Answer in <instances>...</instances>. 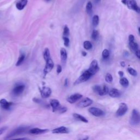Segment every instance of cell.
<instances>
[{
  "mask_svg": "<svg viewBox=\"0 0 140 140\" xmlns=\"http://www.w3.org/2000/svg\"><path fill=\"white\" fill-rule=\"evenodd\" d=\"M128 72L130 73V74L133 76H136L137 75V72L134 69H133L131 67H129L128 68Z\"/></svg>",
  "mask_w": 140,
  "mask_h": 140,
  "instance_id": "obj_33",
  "label": "cell"
},
{
  "mask_svg": "<svg viewBox=\"0 0 140 140\" xmlns=\"http://www.w3.org/2000/svg\"><path fill=\"white\" fill-rule=\"evenodd\" d=\"M86 11L89 15H91L93 13V5L91 2H88L86 6Z\"/></svg>",
  "mask_w": 140,
  "mask_h": 140,
  "instance_id": "obj_22",
  "label": "cell"
},
{
  "mask_svg": "<svg viewBox=\"0 0 140 140\" xmlns=\"http://www.w3.org/2000/svg\"><path fill=\"white\" fill-rule=\"evenodd\" d=\"M33 101H34V102H36V103H38V104H42V103H42V100H40V99H37V98H34V99H33Z\"/></svg>",
  "mask_w": 140,
  "mask_h": 140,
  "instance_id": "obj_37",
  "label": "cell"
},
{
  "mask_svg": "<svg viewBox=\"0 0 140 140\" xmlns=\"http://www.w3.org/2000/svg\"><path fill=\"white\" fill-rule=\"evenodd\" d=\"M93 101L92 99H90V98L88 97H86L82 101H80V102L77 104V106L79 108H85L90 106V105L93 103Z\"/></svg>",
  "mask_w": 140,
  "mask_h": 140,
  "instance_id": "obj_8",
  "label": "cell"
},
{
  "mask_svg": "<svg viewBox=\"0 0 140 140\" xmlns=\"http://www.w3.org/2000/svg\"><path fill=\"white\" fill-rule=\"evenodd\" d=\"M138 31H139V32L140 33V27L138 28Z\"/></svg>",
  "mask_w": 140,
  "mask_h": 140,
  "instance_id": "obj_51",
  "label": "cell"
},
{
  "mask_svg": "<svg viewBox=\"0 0 140 140\" xmlns=\"http://www.w3.org/2000/svg\"><path fill=\"white\" fill-rule=\"evenodd\" d=\"M67 108L65 107H62V106H60V107L59 108V110H58L57 112H58L59 113H65L66 111H67Z\"/></svg>",
  "mask_w": 140,
  "mask_h": 140,
  "instance_id": "obj_35",
  "label": "cell"
},
{
  "mask_svg": "<svg viewBox=\"0 0 140 140\" xmlns=\"http://www.w3.org/2000/svg\"><path fill=\"white\" fill-rule=\"evenodd\" d=\"M10 140H30L29 138H27L26 137H23V138H19L16 139H10Z\"/></svg>",
  "mask_w": 140,
  "mask_h": 140,
  "instance_id": "obj_42",
  "label": "cell"
},
{
  "mask_svg": "<svg viewBox=\"0 0 140 140\" xmlns=\"http://www.w3.org/2000/svg\"><path fill=\"white\" fill-rule=\"evenodd\" d=\"M82 97H83V95L82 94L76 93L73 94V95H71V96H69L67 99V101L69 103L73 104L76 102L77 101L79 100Z\"/></svg>",
  "mask_w": 140,
  "mask_h": 140,
  "instance_id": "obj_9",
  "label": "cell"
},
{
  "mask_svg": "<svg viewBox=\"0 0 140 140\" xmlns=\"http://www.w3.org/2000/svg\"><path fill=\"white\" fill-rule=\"evenodd\" d=\"M108 94H109L110 96H111V97L116 98V97H120L121 95V93L120 91H119V90L113 88V89H111L109 91Z\"/></svg>",
  "mask_w": 140,
  "mask_h": 140,
  "instance_id": "obj_17",
  "label": "cell"
},
{
  "mask_svg": "<svg viewBox=\"0 0 140 140\" xmlns=\"http://www.w3.org/2000/svg\"><path fill=\"white\" fill-rule=\"evenodd\" d=\"M88 111L90 114H92L94 116L97 117L103 116L105 114L103 110H101L99 108H97L95 107H90L88 110Z\"/></svg>",
  "mask_w": 140,
  "mask_h": 140,
  "instance_id": "obj_5",
  "label": "cell"
},
{
  "mask_svg": "<svg viewBox=\"0 0 140 140\" xmlns=\"http://www.w3.org/2000/svg\"><path fill=\"white\" fill-rule=\"evenodd\" d=\"M128 1V0H122L121 2L123 3V4H124V5H127Z\"/></svg>",
  "mask_w": 140,
  "mask_h": 140,
  "instance_id": "obj_45",
  "label": "cell"
},
{
  "mask_svg": "<svg viewBox=\"0 0 140 140\" xmlns=\"http://www.w3.org/2000/svg\"><path fill=\"white\" fill-rule=\"evenodd\" d=\"M60 57L62 64L64 65L66 64V60L67 58V54L66 49L64 48H62L60 50Z\"/></svg>",
  "mask_w": 140,
  "mask_h": 140,
  "instance_id": "obj_18",
  "label": "cell"
},
{
  "mask_svg": "<svg viewBox=\"0 0 140 140\" xmlns=\"http://www.w3.org/2000/svg\"><path fill=\"white\" fill-rule=\"evenodd\" d=\"M118 74H119V76L120 77H123V76H124V73H123V71H119L118 72Z\"/></svg>",
  "mask_w": 140,
  "mask_h": 140,
  "instance_id": "obj_43",
  "label": "cell"
},
{
  "mask_svg": "<svg viewBox=\"0 0 140 140\" xmlns=\"http://www.w3.org/2000/svg\"><path fill=\"white\" fill-rule=\"evenodd\" d=\"M128 111V105L124 102L120 103L119 104V106L118 109L117 110L116 113H115V115H116V116L118 117H122L125 114V113L127 112Z\"/></svg>",
  "mask_w": 140,
  "mask_h": 140,
  "instance_id": "obj_4",
  "label": "cell"
},
{
  "mask_svg": "<svg viewBox=\"0 0 140 140\" xmlns=\"http://www.w3.org/2000/svg\"><path fill=\"white\" fill-rule=\"evenodd\" d=\"M62 71V67L61 66V65H58L57 66V72L58 74H59V73H60Z\"/></svg>",
  "mask_w": 140,
  "mask_h": 140,
  "instance_id": "obj_38",
  "label": "cell"
},
{
  "mask_svg": "<svg viewBox=\"0 0 140 140\" xmlns=\"http://www.w3.org/2000/svg\"><path fill=\"white\" fill-rule=\"evenodd\" d=\"M140 123V113L137 110L134 109L132 111L130 119V123L132 125H137Z\"/></svg>",
  "mask_w": 140,
  "mask_h": 140,
  "instance_id": "obj_2",
  "label": "cell"
},
{
  "mask_svg": "<svg viewBox=\"0 0 140 140\" xmlns=\"http://www.w3.org/2000/svg\"><path fill=\"white\" fill-rule=\"evenodd\" d=\"M63 40L64 41V45L66 47H68L69 45V40L68 37H63Z\"/></svg>",
  "mask_w": 140,
  "mask_h": 140,
  "instance_id": "obj_36",
  "label": "cell"
},
{
  "mask_svg": "<svg viewBox=\"0 0 140 140\" xmlns=\"http://www.w3.org/2000/svg\"><path fill=\"white\" fill-rule=\"evenodd\" d=\"M24 89H25V85L24 84H18L14 88L12 93L15 96H19L23 93Z\"/></svg>",
  "mask_w": 140,
  "mask_h": 140,
  "instance_id": "obj_10",
  "label": "cell"
},
{
  "mask_svg": "<svg viewBox=\"0 0 140 140\" xmlns=\"http://www.w3.org/2000/svg\"><path fill=\"white\" fill-rule=\"evenodd\" d=\"M41 96L43 99H46L49 97L51 94V90L49 87L44 86L40 90Z\"/></svg>",
  "mask_w": 140,
  "mask_h": 140,
  "instance_id": "obj_11",
  "label": "cell"
},
{
  "mask_svg": "<svg viewBox=\"0 0 140 140\" xmlns=\"http://www.w3.org/2000/svg\"><path fill=\"white\" fill-rule=\"evenodd\" d=\"M110 56V51L108 49H104L102 52V57L104 59H107Z\"/></svg>",
  "mask_w": 140,
  "mask_h": 140,
  "instance_id": "obj_34",
  "label": "cell"
},
{
  "mask_svg": "<svg viewBox=\"0 0 140 140\" xmlns=\"http://www.w3.org/2000/svg\"><path fill=\"white\" fill-rule=\"evenodd\" d=\"M135 40V37H134V35H132V34H130V36H129V42H133Z\"/></svg>",
  "mask_w": 140,
  "mask_h": 140,
  "instance_id": "obj_40",
  "label": "cell"
},
{
  "mask_svg": "<svg viewBox=\"0 0 140 140\" xmlns=\"http://www.w3.org/2000/svg\"><path fill=\"white\" fill-rule=\"evenodd\" d=\"M120 65H121V67H124L125 66V62L124 61L120 62Z\"/></svg>",
  "mask_w": 140,
  "mask_h": 140,
  "instance_id": "obj_44",
  "label": "cell"
},
{
  "mask_svg": "<svg viewBox=\"0 0 140 140\" xmlns=\"http://www.w3.org/2000/svg\"><path fill=\"white\" fill-rule=\"evenodd\" d=\"M119 83L121 84V85H122L124 88H127L129 85V80L126 78H123V77L121 78L119 80Z\"/></svg>",
  "mask_w": 140,
  "mask_h": 140,
  "instance_id": "obj_23",
  "label": "cell"
},
{
  "mask_svg": "<svg viewBox=\"0 0 140 140\" xmlns=\"http://www.w3.org/2000/svg\"><path fill=\"white\" fill-rule=\"evenodd\" d=\"M109 91H110L109 89H108V88L107 85H103L102 89V96L107 95V94L109 93Z\"/></svg>",
  "mask_w": 140,
  "mask_h": 140,
  "instance_id": "obj_30",
  "label": "cell"
},
{
  "mask_svg": "<svg viewBox=\"0 0 140 140\" xmlns=\"http://www.w3.org/2000/svg\"><path fill=\"white\" fill-rule=\"evenodd\" d=\"M45 1H50V0H45Z\"/></svg>",
  "mask_w": 140,
  "mask_h": 140,
  "instance_id": "obj_52",
  "label": "cell"
},
{
  "mask_svg": "<svg viewBox=\"0 0 140 140\" xmlns=\"http://www.w3.org/2000/svg\"><path fill=\"white\" fill-rule=\"evenodd\" d=\"M27 0H20V1L16 3V7L18 10H23L27 4Z\"/></svg>",
  "mask_w": 140,
  "mask_h": 140,
  "instance_id": "obj_19",
  "label": "cell"
},
{
  "mask_svg": "<svg viewBox=\"0 0 140 140\" xmlns=\"http://www.w3.org/2000/svg\"><path fill=\"white\" fill-rule=\"evenodd\" d=\"M43 57H44V59L45 61L51 58L50 51H49V50L48 49V48L45 49L44 51V54H43Z\"/></svg>",
  "mask_w": 140,
  "mask_h": 140,
  "instance_id": "obj_24",
  "label": "cell"
},
{
  "mask_svg": "<svg viewBox=\"0 0 140 140\" xmlns=\"http://www.w3.org/2000/svg\"><path fill=\"white\" fill-rule=\"evenodd\" d=\"M54 67V62L51 60V59H49V60L45 61V66L44 68V74L47 75L48 73H49Z\"/></svg>",
  "mask_w": 140,
  "mask_h": 140,
  "instance_id": "obj_7",
  "label": "cell"
},
{
  "mask_svg": "<svg viewBox=\"0 0 140 140\" xmlns=\"http://www.w3.org/2000/svg\"><path fill=\"white\" fill-rule=\"evenodd\" d=\"M98 36H99V32H98V31L95 30H93L92 34V39L93 40H96L97 39Z\"/></svg>",
  "mask_w": 140,
  "mask_h": 140,
  "instance_id": "obj_32",
  "label": "cell"
},
{
  "mask_svg": "<svg viewBox=\"0 0 140 140\" xmlns=\"http://www.w3.org/2000/svg\"><path fill=\"white\" fill-rule=\"evenodd\" d=\"M68 84V81H67V79H66L65 80V86H67Z\"/></svg>",
  "mask_w": 140,
  "mask_h": 140,
  "instance_id": "obj_49",
  "label": "cell"
},
{
  "mask_svg": "<svg viewBox=\"0 0 140 140\" xmlns=\"http://www.w3.org/2000/svg\"><path fill=\"white\" fill-rule=\"evenodd\" d=\"M83 46L84 49H85L86 50H90L92 48V44L90 42L88 41H86L83 43Z\"/></svg>",
  "mask_w": 140,
  "mask_h": 140,
  "instance_id": "obj_25",
  "label": "cell"
},
{
  "mask_svg": "<svg viewBox=\"0 0 140 140\" xmlns=\"http://www.w3.org/2000/svg\"><path fill=\"white\" fill-rule=\"evenodd\" d=\"M7 127H4L0 128V135H2L3 133L7 130Z\"/></svg>",
  "mask_w": 140,
  "mask_h": 140,
  "instance_id": "obj_39",
  "label": "cell"
},
{
  "mask_svg": "<svg viewBox=\"0 0 140 140\" xmlns=\"http://www.w3.org/2000/svg\"><path fill=\"white\" fill-rule=\"evenodd\" d=\"M93 76L92 74L89 72L88 70H86L85 72H84L82 75L80 76L77 79L75 82V85L79 84L82 83L87 81L91 77Z\"/></svg>",
  "mask_w": 140,
  "mask_h": 140,
  "instance_id": "obj_3",
  "label": "cell"
},
{
  "mask_svg": "<svg viewBox=\"0 0 140 140\" xmlns=\"http://www.w3.org/2000/svg\"><path fill=\"white\" fill-rule=\"evenodd\" d=\"M69 132V129L65 127H59L52 130L53 134H68Z\"/></svg>",
  "mask_w": 140,
  "mask_h": 140,
  "instance_id": "obj_16",
  "label": "cell"
},
{
  "mask_svg": "<svg viewBox=\"0 0 140 140\" xmlns=\"http://www.w3.org/2000/svg\"><path fill=\"white\" fill-rule=\"evenodd\" d=\"M127 5L129 8L134 10L137 13H140V8L137 6L136 0H128Z\"/></svg>",
  "mask_w": 140,
  "mask_h": 140,
  "instance_id": "obj_12",
  "label": "cell"
},
{
  "mask_svg": "<svg viewBox=\"0 0 140 140\" xmlns=\"http://www.w3.org/2000/svg\"><path fill=\"white\" fill-rule=\"evenodd\" d=\"M129 52L128 51H124V57H128V56H129Z\"/></svg>",
  "mask_w": 140,
  "mask_h": 140,
  "instance_id": "obj_46",
  "label": "cell"
},
{
  "mask_svg": "<svg viewBox=\"0 0 140 140\" xmlns=\"http://www.w3.org/2000/svg\"><path fill=\"white\" fill-rule=\"evenodd\" d=\"M69 34V30L67 26H65L64 29V32H63V37H68Z\"/></svg>",
  "mask_w": 140,
  "mask_h": 140,
  "instance_id": "obj_29",
  "label": "cell"
},
{
  "mask_svg": "<svg viewBox=\"0 0 140 140\" xmlns=\"http://www.w3.org/2000/svg\"><path fill=\"white\" fill-rule=\"evenodd\" d=\"M50 104L52 108V112H56L59 110V108L60 107V103L57 99H52L50 101Z\"/></svg>",
  "mask_w": 140,
  "mask_h": 140,
  "instance_id": "obj_13",
  "label": "cell"
},
{
  "mask_svg": "<svg viewBox=\"0 0 140 140\" xmlns=\"http://www.w3.org/2000/svg\"><path fill=\"white\" fill-rule=\"evenodd\" d=\"M82 55L83 56V57H85V56L87 55V53H86V52L85 51H82Z\"/></svg>",
  "mask_w": 140,
  "mask_h": 140,
  "instance_id": "obj_47",
  "label": "cell"
},
{
  "mask_svg": "<svg viewBox=\"0 0 140 140\" xmlns=\"http://www.w3.org/2000/svg\"><path fill=\"white\" fill-rule=\"evenodd\" d=\"M88 70L89 72L92 74V76L96 74V73L99 71V66H98L97 61L96 60H94L91 62L90 67Z\"/></svg>",
  "mask_w": 140,
  "mask_h": 140,
  "instance_id": "obj_6",
  "label": "cell"
},
{
  "mask_svg": "<svg viewBox=\"0 0 140 140\" xmlns=\"http://www.w3.org/2000/svg\"><path fill=\"white\" fill-rule=\"evenodd\" d=\"M13 104V102H8L7 101L4 99H2L0 100V106H1L2 108L5 110H9Z\"/></svg>",
  "mask_w": 140,
  "mask_h": 140,
  "instance_id": "obj_15",
  "label": "cell"
},
{
  "mask_svg": "<svg viewBox=\"0 0 140 140\" xmlns=\"http://www.w3.org/2000/svg\"><path fill=\"white\" fill-rule=\"evenodd\" d=\"M73 117H74L76 119L78 120L79 121H82L83 123H88V119L85 117H83V115H80L79 114L73 113Z\"/></svg>",
  "mask_w": 140,
  "mask_h": 140,
  "instance_id": "obj_20",
  "label": "cell"
},
{
  "mask_svg": "<svg viewBox=\"0 0 140 140\" xmlns=\"http://www.w3.org/2000/svg\"><path fill=\"white\" fill-rule=\"evenodd\" d=\"M102 88L99 85H95L93 87L94 92L99 95L100 96H102Z\"/></svg>",
  "mask_w": 140,
  "mask_h": 140,
  "instance_id": "obj_21",
  "label": "cell"
},
{
  "mask_svg": "<svg viewBox=\"0 0 140 140\" xmlns=\"http://www.w3.org/2000/svg\"><path fill=\"white\" fill-rule=\"evenodd\" d=\"M29 129V127H18L14 130L10 132L9 134L6 136V138L8 139L10 137H14V136H16L20 135L23 134V133L26 132Z\"/></svg>",
  "mask_w": 140,
  "mask_h": 140,
  "instance_id": "obj_1",
  "label": "cell"
},
{
  "mask_svg": "<svg viewBox=\"0 0 140 140\" xmlns=\"http://www.w3.org/2000/svg\"><path fill=\"white\" fill-rule=\"evenodd\" d=\"M88 139H89V137H88V136H86L85 137L83 138L82 139H80L79 140H88Z\"/></svg>",
  "mask_w": 140,
  "mask_h": 140,
  "instance_id": "obj_48",
  "label": "cell"
},
{
  "mask_svg": "<svg viewBox=\"0 0 140 140\" xmlns=\"http://www.w3.org/2000/svg\"><path fill=\"white\" fill-rule=\"evenodd\" d=\"M99 23V18L98 15H94L93 18V25L94 27H96L98 25Z\"/></svg>",
  "mask_w": 140,
  "mask_h": 140,
  "instance_id": "obj_27",
  "label": "cell"
},
{
  "mask_svg": "<svg viewBox=\"0 0 140 140\" xmlns=\"http://www.w3.org/2000/svg\"><path fill=\"white\" fill-rule=\"evenodd\" d=\"M94 1H95V2L96 3H98V2H99L100 1V0H94Z\"/></svg>",
  "mask_w": 140,
  "mask_h": 140,
  "instance_id": "obj_50",
  "label": "cell"
},
{
  "mask_svg": "<svg viewBox=\"0 0 140 140\" xmlns=\"http://www.w3.org/2000/svg\"><path fill=\"white\" fill-rule=\"evenodd\" d=\"M24 59H25V55H24V54H22L18 58V60L16 64V66H19L20 65H22L23 62L24 60Z\"/></svg>",
  "mask_w": 140,
  "mask_h": 140,
  "instance_id": "obj_28",
  "label": "cell"
},
{
  "mask_svg": "<svg viewBox=\"0 0 140 140\" xmlns=\"http://www.w3.org/2000/svg\"><path fill=\"white\" fill-rule=\"evenodd\" d=\"M49 131L48 129H41L40 128H33L29 130V132L33 135H40L45 134Z\"/></svg>",
  "mask_w": 140,
  "mask_h": 140,
  "instance_id": "obj_14",
  "label": "cell"
},
{
  "mask_svg": "<svg viewBox=\"0 0 140 140\" xmlns=\"http://www.w3.org/2000/svg\"><path fill=\"white\" fill-rule=\"evenodd\" d=\"M105 79H106V81L107 83H111L113 81L112 76L110 73H107L106 77H105Z\"/></svg>",
  "mask_w": 140,
  "mask_h": 140,
  "instance_id": "obj_31",
  "label": "cell"
},
{
  "mask_svg": "<svg viewBox=\"0 0 140 140\" xmlns=\"http://www.w3.org/2000/svg\"><path fill=\"white\" fill-rule=\"evenodd\" d=\"M129 45H130V48L132 49L134 51H136L138 50V44L137 43L135 42H130V43H129Z\"/></svg>",
  "mask_w": 140,
  "mask_h": 140,
  "instance_id": "obj_26",
  "label": "cell"
},
{
  "mask_svg": "<svg viewBox=\"0 0 140 140\" xmlns=\"http://www.w3.org/2000/svg\"><path fill=\"white\" fill-rule=\"evenodd\" d=\"M135 54L136 56H137V57L140 59V50H136L135 51Z\"/></svg>",
  "mask_w": 140,
  "mask_h": 140,
  "instance_id": "obj_41",
  "label": "cell"
}]
</instances>
